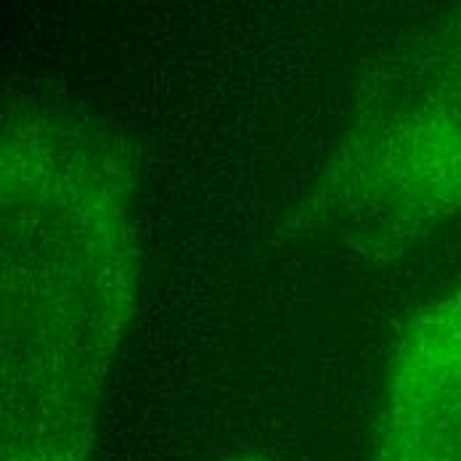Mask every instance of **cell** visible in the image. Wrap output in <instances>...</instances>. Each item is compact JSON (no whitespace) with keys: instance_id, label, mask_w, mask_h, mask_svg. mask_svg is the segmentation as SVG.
I'll return each mask as SVG.
<instances>
[{"instance_id":"cell-1","label":"cell","mask_w":461,"mask_h":461,"mask_svg":"<svg viewBox=\"0 0 461 461\" xmlns=\"http://www.w3.org/2000/svg\"><path fill=\"white\" fill-rule=\"evenodd\" d=\"M93 122L41 104L3 120L0 461H93L136 311L131 173Z\"/></svg>"},{"instance_id":"cell-2","label":"cell","mask_w":461,"mask_h":461,"mask_svg":"<svg viewBox=\"0 0 461 461\" xmlns=\"http://www.w3.org/2000/svg\"><path fill=\"white\" fill-rule=\"evenodd\" d=\"M382 461H461V286L403 326L387 371Z\"/></svg>"},{"instance_id":"cell-3","label":"cell","mask_w":461,"mask_h":461,"mask_svg":"<svg viewBox=\"0 0 461 461\" xmlns=\"http://www.w3.org/2000/svg\"><path fill=\"white\" fill-rule=\"evenodd\" d=\"M427 104L435 106L446 120H451L461 133V35L459 43L446 53L440 64V80Z\"/></svg>"},{"instance_id":"cell-4","label":"cell","mask_w":461,"mask_h":461,"mask_svg":"<svg viewBox=\"0 0 461 461\" xmlns=\"http://www.w3.org/2000/svg\"><path fill=\"white\" fill-rule=\"evenodd\" d=\"M236 461H260V459H236Z\"/></svg>"}]
</instances>
